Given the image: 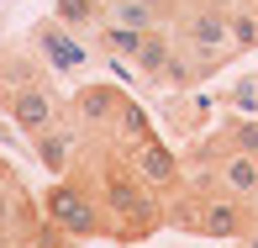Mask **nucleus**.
I'll use <instances>...</instances> for the list:
<instances>
[{
  "mask_svg": "<svg viewBox=\"0 0 258 248\" xmlns=\"http://www.w3.org/2000/svg\"><path fill=\"white\" fill-rule=\"evenodd\" d=\"M100 211H105V238L116 243H143L169 222V206L137 180L116 148L100 159Z\"/></svg>",
  "mask_w": 258,
  "mask_h": 248,
  "instance_id": "obj_1",
  "label": "nucleus"
},
{
  "mask_svg": "<svg viewBox=\"0 0 258 248\" xmlns=\"http://www.w3.org/2000/svg\"><path fill=\"white\" fill-rule=\"evenodd\" d=\"M42 217H48L63 238H74V243L105 238V211H100V201L90 195L79 180H69V174H58L48 190H42Z\"/></svg>",
  "mask_w": 258,
  "mask_h": 248,
  "instance_id": "obj_2",
  "label": "nucleus"
},
{
  "mask_svg": "<svg viewBox=\"0 0 258 248\" xmlns=\"http://www.w3.org/2000/svg\"><path fill=\"white\" fill-rule=\"evenodd\" d=\"M179 32H184V48L201 58L206 74H211V64H221L227 53H237V48H232V32H227V6H216V0L195 6L190 16L179 21Z\"/></svg>",
  "mask_w": 258,
  "mask_h": 248,
  "instance_id": "obj_3",
  "label": "nucleus"
},
{
  "mask_svg": "<svg viewBox=\"0 0 258 248\" xmlns=\"http://www.w3.org/2000/svg\"><path fill=\"white\" fill-rule=\"evenodd\" d=\"M0 106L11 111V122H16L27 137L48 132V127L58 122V101L48 95V85H42V79H27V85H11V90H0Z\"/></svg>",
  "mask_w": 258,
  "mask_h": 248,
  "instance_id": "obj_4",
  "label": "nucleus"
},
{
  "mask_svg": "<svg viewBox=\"0 0 258 248\" xmlns=\"http://www.w3.org/2000/svg\"><path fill=\"white\" fill-rule=\"evenodd\" d=\"M126 164H132V174H137L153 195H169V190H179V185H184L179 153H174L169 143H158V137H148L143 148H132V153H126Z\"/></svg>",
  "mask_w": 258,
  "mask_h": 248,
  "instance_id": "obj_5",
  "label": "nucleus"
},
{
  "mask_svg": "<svg viewBox=\"0 0 258 248\" xmlns=\"http://www.w3.org/2000/svg\"><path fill=\"white\" fill-rule=\"evenodd\" d=\"M195 232H206V238H216V243L248 238V232H253V211H248V201L221 195V190H206V195H201V227H195Z\"/></svg>",
  "mask_w": 258,
  "mask_h": 248,
  "instance_id": "obj_6",
  "label": "nucleus"
},
{
  "mask_svg": "<svg viewBox=\"0 0 258 248\" xmlns=\"http://www.w3.org/2000/svg\"><path fill=\"white\" fill-rule=\"evenodd\" d=\"M201 159H216L211 190L237 195V201H253V195H258V153H232V148L206 143V148H201Z\"/></svg>",
  "mask_w": 258,
  "mask_h": 248,
  "instance_id": "obj_7",
  "label": "nucleus"
},
{
  "mask_svg": "<svg viewBox=\"0 0 258 248\" xmlns=\"http://www.w3.org/2000/svg\"><path fill=\"white\" fill-rule=\"evenodd\" d=\"M121 106H126V90H116V85H85L74 95V116L90 127V132H111V122H116Z\"/></svg>",
  "mask_w": 258,
  "mask_h": 248,
  "instance_id": "obj_8",
  "label": "nucleus"
},
{
  "mask_svg": "<svg viewBox=\"0 0 258 248\" xmlns=\"http://www.w3.org/2000/svg\"><path fill=\"white\" fill-rule=\"evenodd\" d=\"M111 137H116V153L126 159L132 148H143L148 137H158V132H153V122H148V111H143L132 95H126V106L116 111V122H111Z\"/></svg>",
  "mask_w": 258,
  "mask_h": 248,
  "instance_id": "obj_9",
  "label": "nucleus"
},
{
  "mask_svg": "<svg viewBox=\"0 0 258 248\" xmlns=\"http://www.w3.org/2000/svg\"><path fill=\"white\" fill-rule=\"evenodd\" d=\"M32 148H37V159H42V169L48 174H69V164H74V132L69 127H48V132H37L32 137Z\"/></svg>",
  "mask_w": 258,
  "mask_h": 248,
  "instance_id": "obj_10",
  "label": "nucleus"
},
{
  "mask_svg": "<svg viewBox=\"0 0 258 248\" xmlns=\"http://www.w3.org/2000/svg\"><path fill=\"white\" fill-rule=\"evenodd\" d=\"M37 42H42V58H48L53 69H79L85 64V48H79V42L69 37V27H58V21H48V27L37 32Z\"/></svg>",
  "mask_w": 258,
  "mask_h": 248,
  "instance_id": "obj_11",
  "label": "nucleus"
},
{
  "mask_svg": "<svg viewBox=\"0 0 258 248\" xmlns=\"http://www.w3.org/2000/svg\"><path fill=\"white\" fill-rule=\"evenodd\" d=\"M105 6H111V0H58V6H53V21L69 27V32H100Z\"/></svg>",
  "mask_w": 258,
  "mask_h": 248,
  "instance_id": "obj_12",
  "label": "nucleus"
},
{
  "mask_svg": "<svg viewBox=\"0 0 258 248\" xmlns=\"http://www.w3.org/2000/svg\"><path fill=\"white\" fill-rule=\"evenodd\" d=\"M105 21H116V27H132V32H153L163 21V11L143 6V0H111L105 6Z\"/></svg>",
  "mask_w": 258,
  "mask_h": 248,
  "instance_id": "obj_13",
  "label": "nucleus"
},
{
  "mask_svg": "<svg viewBox=\"0 0 258 248\" xmlns=\"http://www.w3.org/2000/svg\"><path fill=\"white\" fill-rule=\"evenodd\" d=\"M169 58H174V42H169V32H163V27H153V32L143 37V48H137V58H132V64L143 69V74H158V79H163Z\"/></svg>",
  "mask_w": 258,
  "mask_h": 248,
  "instance_id": "obj_14",
  "label": "nucleus"
},
{
  "mask_svg": "<svg viewBox=\"0 0 258 248\" xmlns=\"http://www.w3.org/2000/svg\"><path fill=\"white\" fill-rule=\"evenodd\" d=\"M216 143L232 148V153H258V116H227Z\"/></svg>",
  "mask_w": 258,
  "mask_h": 248,
  "instance_id": "obj_15",
  "label": "nucleus"
},
{
  "mask_svg": "<svg viewBox=\"0 0 258 248\" xmlns=\"http://www.w3.org/2000/svg\"><path fill=\"white\" fill-rule=\"evenodd\" d=\"M227 32H232V48L237 53L258 48V11L253 6H227Z\"/></svg>",
  "mask_w": 258,
  "mask_h": 248,
  "instance_id": "obj_16",
  "label": "nucleus"
},
{
  "mask_svg": "<svg viewBox=\"0 0 258 248\" xmlns=\"http://www.w3.org/2000/svg\"><path fill=\"white\" fill-rule=\"evenodd\" d=\"M100 48L105 53H121V58H137V48H143V37L148 32H132V27H116V21H100Z\"/></svg>",
  "mask_w": 258,
  "mask_h": 248,
  "instance_id": "obj_17",
  "label": "nucleus"
},
{
  "mask_svg": "<svg viewBox=\"0 0 258 248\" xmlns=\"http://www.w3.org/2000/svg\"><path fill=\"white\" fill-rule=\"evenodd\" d=\"M16 169H11V164H6V153H0V195H6V190H16Z\"/></svg>",
  "mask_w": 258,
  "mask_h": 248,
  "instance_id": "obj_18",
  "label": "nucleus"
},
{
  "mask_svg": "<svg viewBox=\"0 0 258 248\" xmlns=\"http://www.w3.org/2000/svg\"><path fill=\"white\" fill-rule=\"evenodd\" d=\"M143 6H153V11H163V16H169V11L179 6V0H143Z\"/></svg>",
  "mask_w": 258,
  "mask_h": 248,
  "instance_id": "obj_19",
  "label": "nucleus"
},
{
  "mask_svg": "<svg viewBox=\"0 0 258 248\" xmlns=\"http://www.w3.org/2000/svg\"><path fill=\"white\" fill-rule=\"evenodd\" d=\"M248 248H258V227H253V232H248Z\"/></svg>",
  "mask_w": 258,
  "mask_h": 248,
  "instance_id": "obj_20",
  "label": "nucleus"
},
{
  "mask_svg": "<svg viewBox=\"0 0 258 248\" xmlns=\"http://www.w3.org/2000/svg\"><path fill=\"white\" fill-rule=\"evenodd\" d=\"M253 11H258V0H253Z\"/></svg>",
  "mask_w": 258,
  "mask_h": 248,
  "instance_id": "obj_21",
  "label": "nucleus"
},
{
  "mask_svg": "<svg viewBox=\"0 0 258 248\" xmlns=\"http://www.w3.org/2000/svg\"><path fill=\"white\" fill-rule=\"evenodd\" d=\"M248 6H253V0H248Z\"/></svg>",
  "mask_w": 258,
  "mask_h": 248,
  "instance_id": "obj_22",
  "label": "nucleus"
},
{
  "mask_svg": "<svg viewBox=\"0 0 258 248\" xmlns=\"http://www.w3.org/2000/svg\"><path fill=\"white\" fill-rule=\"evenodd\" d=\"M221 248H227V243H221Z\"/></svg>",
  "mask_w": 258,
  "mask_h": 248,
  "instance_id": "obj_23",
  "label": "nucleus"
},
{
  "mask_svg": "<svg viewBox=\"0 0 258 248\" xmlns=\"http://www.w3.org/2000/svg\"><path fill=\"white\" fill-rule=\"evenodd\" d=\"M216 6H221V0H216Z\"/></svg>",
  "mask_w": 258,
  "mask_h": 248,
  "instance_id": "obj_24",
  "label": "nucleus"
}]
</instances>
